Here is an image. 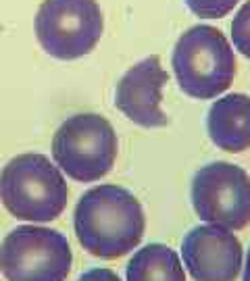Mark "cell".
<instances>
[{
  "mask_svg": "<svg viewBox=\"0 0 250 281\" xmlns=\"http://www.w3.org/2000/svg\"><path fill=\"white\" fill-rule=\"evenodd\" d=\"M73 227L84 250L111 260L138 248L146 219L131 192L119 186H96L77 202Z\"/></svg>",
  "mask_w": 250,
  "mask_h": 281,
  "instance_id": "6da1fadb",
  "label": "cell"
},
{
  "mask_svg": "<svg viewBox=\"0 0 250 281\" xmlns=\"http://www.w3.org/2000/svg\"><path fill=\"white\" fill-rule=\"evenodd\" d=\"M192 206L209 225L244 229L250 225V175L223 161L200 167L192 179Z\"/></svg>",
  "mask_w": 250,
  "mask_h": 281,
  "instance_id": "52a82bcc",
  "label": "cell"
},
{
  "mask_svg": "<svg viewBox=\"0 0 250 281\" xmlns=\"http://www.w3.org/2000/svg\"><path fill=\"white\" fill-rule=\"evenodd\" d=\"M231 40L240 55L250 58V0L240 6L231 21Z\"/></svg>",
  "mask_w": 250,
  "mask_h": 281,
  "instance_id": "7c38bea8",
  "label": "cell"
},
{
  "mask_svg": "<svg viewBox=\"0 0 250 281\" xmlns=\"http://www.w3.org/2000/svg\"><path fill=\"white\" fill-rule=\"evenodd\" d=\"M79 281H121L111 269H92L79 277Z\"/></svg>",
  "mask_w": 250,
  "mask_h": 281,
  "instance_id": "5bb4252c",
  "label": "cell"
},
{
  "mask_svg": "<svg viewBox=\"0 0 250 281\" xmlns=\"http://www.w3.org/2000/svg\"><path fill=\"white\" fill-rule=\"evenodd\" d=\"M104 29L96 0H44L35 15V38L50 56L73 60L86 56Z\"/></svg>",
  "mask_w": 250,
  "mask_h": 281,
  "instance_id": "5b68a950",
  "label": "cell"
},
{
  "mask_svg": "<svg viewBox=\"0 0 250 281\" xmlns=\"http://www.w3.org/2000/svg\"><path fill=\"white\" fill-rule=\"evenodd\" d=\"M127 281H186V271L175 250L165 244H150L129 260Z\"/></svg>",
  "mask_w": 250,
  "mask_h": 281,
  "instance_id": "8fae6325",
  "label": "cell"
},
{
  "mask_svg": "<svg viewBox=\"0 0 250 281\" xmlns=\"http://www.w3.org/2000/svg\"><path fill=\"white\" fill-rule=\"evenodd\" d=\"M73 254L62 233L23 225L0 246V271L8 281H65Z\"/></svg>",
  "mask_w": 250,
  "mask_h": 281,
  "instance_id": "8992f818",
  "label": "cell"
},
{
  "mask_svg": "<svg viewBox=\"0 0 250 281\" xmlns=\"http://www.w3.org/2000/svg\"><path fill=\"white\" fill-rule=\"evenodd\" d=\"M211 142L231 154L250 148V96L227 94L211 104L207 115Z\"/></svg>",
  "mask_w": 250,
  "mask_h": 281,
  "instance_id": "30bf717a",
  "label": "cell"
},
{
  "mask_svg": "<svg viewBox=\"0 0 250 281\" xmlns=\"http://www.w3.org/2000/svg\"><path fill=\"white\" fill-rule=\"evenodd\" d=\"M173 71L182 92L198 100L223 94L236 80V55L223 31L211 25H194L184 31L173 48Z\"/></svg>",
  "mask_w": 250,
  "mask_h": 281,
  "instance_id": "3957f363",
  "label": "cell"
},
{
  "mask_svg": "<svg viewBox=\"0 0 250 281\" xmlns=\"http://www.w3.org/2000/svg\"><path fill=\"white\" fill-rule=\"evenodd\" d=\"M244 281H250V252L246 258V267H244Z\"/></svg>",
  "mask_w": 250,
  "mask_h": 281,
  "instance_id": "9a60e30c",
  "label": "cell"
},
{
  "mask_svg": "<svg viewBox=\"0 0 250 281\" xmlns=\"http://www.w3.org/2000/svg\"><path fill=\"white\" fill-rule=\"evenodd\" d=\"M67 198L65 177L44 154H19L0 173V200L21 221H55L65 210Z\"/></svg>",
  "mask_w": 250,
  "mask_h": 281,
  "instance_id": "7a4b0ae2",
  "label": "cell"
},
{
  "mask_svg": "<svg viewBox=\"0 0 250 281\" xmlns=\"http://www.w3.org/2000/svg\"><path fill=\"white\" fill-rule=\"evenodd\" d=\"M167 82L169 75L156 55L142 58L119 80L115 104L129 121L142 127H165L169 117L160 109V102Z\"/></svg>",
  "mask_w": 250,
  "mask_h": 281,
  "instance_id": "9c48e42d",
  "label": "cell"
},
{
  "mask_svg": "<svg viewBox=\"0 0 250 281\" xmlns=\"http://www.w3.org/2000/svg\"><path fill=\"white\" fill-rule=\"evenodd\" d=\"M117 134L109 121L96 112L69 117L52 140V156L71 179L90 183L109 175L117 161Z\"/></svg>",
  "mask_w": 250,
  "mask_h": 281,
  "instance_id": "277c9868",
  "label": "cell"
},
{
  "mask_svg": "<svg viewBox=\"0 0 250 281\" xmlns=\"http://www.w3.org/2000/svg\"><path fill=\"white\" fill-rule=\"evenodd\" d=\"M182 256L194 281H236L242 269V244L225 227L200 225L184 238Z\"/></svg>",
  "mask_w": 250,
  "mask_h": 281,
  "instance_id": "ba28073f",
  "label": "cell"
},
{
  "mask_svg": "<svg viewBox=\"0 0 250 281\" xmlns=\"http://www.w3.org/2000/svg\"><path fill=\"white\" fill-rule=\"evenodd\" d=\"M240 0H186L188 8L202 19H221L229 15Z\"/></svg>",
  "mask_w": 250,
  "mask_h": 281,
  "instance_id": "4fadbf2b",
  "label": "cell"
}]
</instances>
